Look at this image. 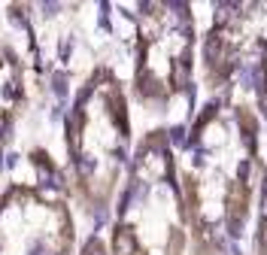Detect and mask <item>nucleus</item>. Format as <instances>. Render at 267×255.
<instances>
[{"mask_svg":"<svg viewBox=\"0 0 267 255\" xmlns=\"http://www.w3.org/2000/svg\"><path fill=\"white\" fill-rule=\"evenodd\" d=\"M246 204H249V195H246V182H234L231 192H228V225L234 231L240 228L243 216H246Z\"/></svg>","mask_w":267,"mask_h":255,"instance_id":"f257e3e1","label":"nucleus"},{"mask_svg":"<svg viewBox=\"0 0 267 255\" xmlns=\"http://www.w3.org/2000/svg\"><path fill=\"white\" fill-rule=\"evenodd\" d=\"M112 246H116V255H140L137 234H134L131 228H119L116 237H112Z\"/></svg>","mask_w":267,"mask_h":255,"instance_id":"f03ea898","label":"nucleus"},{"mask_svg":"<svg viewBox=\"0 0 267 255\" xmlns=\"http://www.w3.org/2000/svg\"><path fill=\"white\" fill-rule=\"evenodd\" d=\"M109 106H112V116H116V122L122 125V134H128V113H125V100H122V94L112 91V94H109Z\"/></svg>","mask_w":267,"mask_h":255,"instance_id":"7ed1b4c3","label":"nucleus"}]
</instances>
